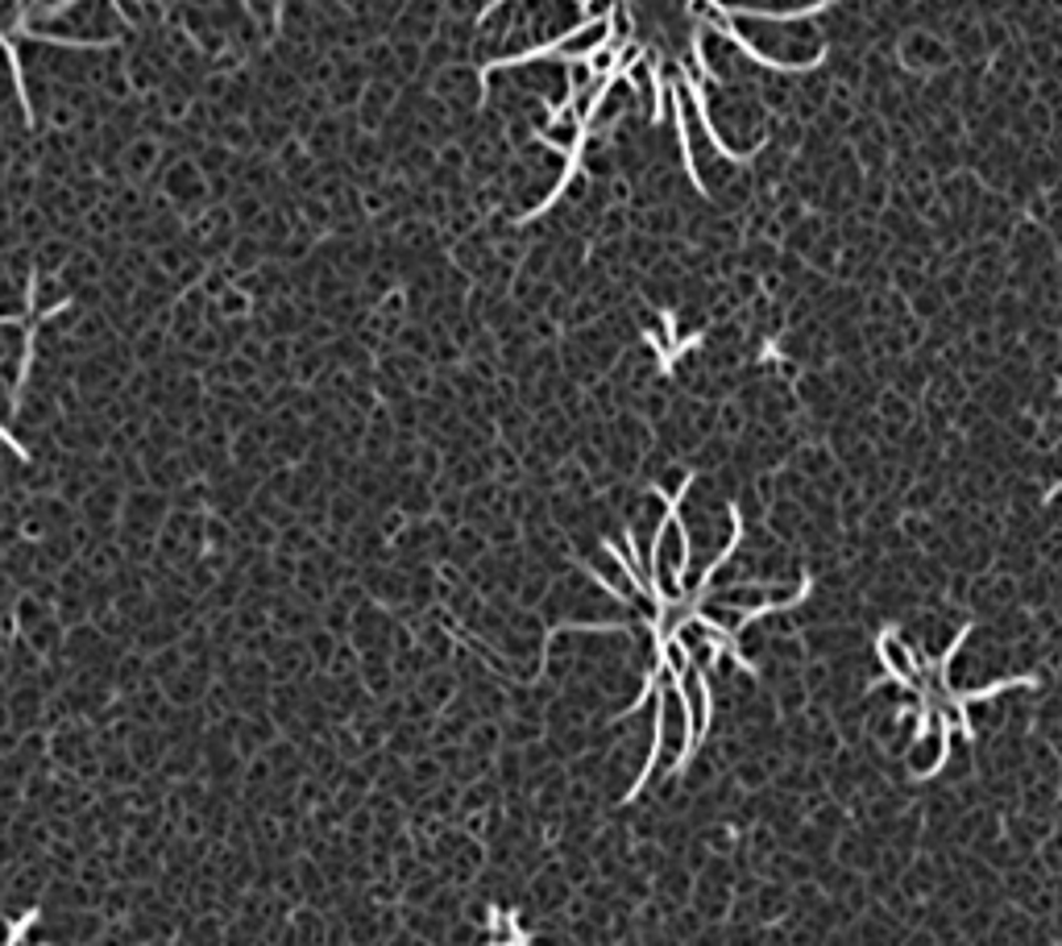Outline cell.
<instances>
[{
    "instance_id": "cell-1",
    "label": "cell",
    "mask_w": 1062,
    "mask_h": 946,
    "mask_svg": "<svg viewBox=\"0 0 1062 946\" xmlns=\"http://www.w3.org/2000/svg\"><path fill=\"white\" fill-rule=\"evenodd\" d=\"M731 34L768 67H814L826 51L822 30L806 18H780V21H755L735 18Z\"/></svg>"
},
{
    "instance_id": "cell-2",
    "label": "cell",
    "mask_w": 1062,
    "mask_h": 946,
    "mask_svg": "<svg viewBox=\"0 0 1062 946\" xmlns=\"http://www.w3.org/2000/svg\"><path fill=\"white\" fill-rule=\"evenodd\" d=\"M34 30H42V34H71V38H113L125 30V21H120V13L108 0H75L67 13L34 21Z\"/></svg>"
},
{
    "instance_id": "cell-3",
    "label": "cell",
    "mask_w": 1062,
    "mask_h": 946,
    "mask_svg": "<svg viewBox=\"0 0 1062 946\" xmlns=\"http://www.w3.org/2000/svg\"><path fill=\"white\" fill-rule=\"evenodd\" d=\"M913 714H917V726H913V776L925 780V776H934L946 764L951 731H946L943 719L930 714V710H913Z\"/></svg>"
},
{
    "instance_id": "cell-4",
    "label": "cell",
    "mask_w": 1062,
    "mask_h": 946,
    "mask_svg": "<svg viewBox=\"0 0 1062 946\" xmlns=\"http://www.w3.org/2000/svg\"><path fill=\"white\" fill-rule=\"evenodd\" d=\"M677 693H681V705H686V726H689V743L693 752L702 747V740L710 735V719H714V698H710V681H705V669H693L686 677H677Z\"/></svg>"
},
{
    "instance_id": "cell-5",
    "label": "cell",
    "mask_w": 1062,
    "mask_h": 946,
    "mask_svg": "<svg viewBox=\"0 0 1062 946\" xmlns=\"http://www.w3.org/2000/svg\"><path fill=\"white\" fill-rule=\"evenodd\" d=\"M875 656H880V669L889 672V681H896L901 689H913L917 672H922V652L896 627H884L875 636Z\"/></svg>"
},
{
    "instance_id": "cell-6",
    "label": "cell",
    "mask_w": 1062,
    "mask_h": 946,
    "mask_svg": "<svg viewBox=\"0 0 1062 946\" xmlns=\"http://www.w3.org/2000/svg\"><path fill=\"white\" fill-rule=\"evenodd\" d=\"M432 96L445 104V108H453V113H474V104H478V96H481V79L474 75V67L453 63V67L436 71Z\"/></svg>"
},
{
    "instance_id": "cell-7",
    "label": "cell",
    "mask_w": 1062,
    "mask_h": 946,
    "mask_svg": "<svg viewBox=\"0 0 1062 946\" xmlns=\"http://www.w3.org/2000/svg\"><path fill=\"white\" fill-rule=\"evenodd\" d=\"M158 162H162V141L150 138V134H141V138L125 141L117 174L125 179V183L141 188V183H150V174H158Z\"/></svg>"
},
{
    "instance_id": "cell-8",
    "label": "cell",
    "mask_w": 1062,
    "mask_h": 946,
    "mask_svg": "<svg viewBox=\"0 0 1062 946\" xmlns=\"http://www.w3.org/2000/svg\"><path fill=\"white\" fill-rule=\"evenodd\" d=\"M63 304V283L59 278H42L38 283V308H59Z\"/></svg>"
},
{
    "instance_id": "cell-9",
    "label": "cell",
    "mask_w": 1062,
    "mask_h": 946,
    "mask_svg": "<svg viewBox=\"0 0 1062 946\" xmlns=\"http://www.w3.org/2000/svg\"><path fill=\"white\" fill-rule=\"evenodd\" d=\"M610 4H615V0H590V13H606Z\"/></svg>"
},
{
    "instance_id": "cell-10",
    "label": "cell",
    "mask_w": 1062,
    "mask_h": 946,
    "mask_svg": "<svg viewBox=\"0 0 1062 946\" xmlns=\"http://www.w3.org/2000/svg\"><path fill=\"white\" fill-rule=\"evenodd\" d=\"M0 4H4V9H9V4H13V0H0Z\"/></svg>"
},
{
    "instance_id": "cell-11",
    "label": "cell",
    "mask_w": 1062,
    "mask_h": 946,
    "mask_svg": "<svg viewBox=\"0 0 1062 946\" xmlns=\"http://www.w3.org/2000/svg\"><path fill=\"white\" fill-rule=\"evenodd\" d=\"M46 4H51V0H46Z\"/></svg>"
}]
</instances>
